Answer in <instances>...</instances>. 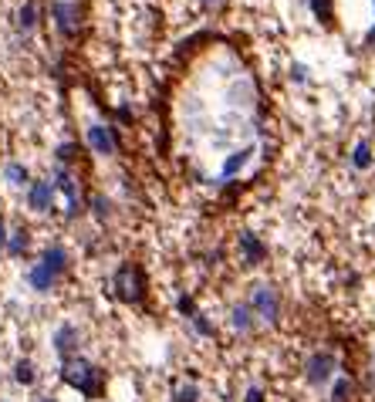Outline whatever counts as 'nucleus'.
Returning <instances> with one entry per match:
<instances>
[{"mask_svg":"<svg viewBox=\"0 0 375 402\" xmlns=\"http://www.w3.org/2000/svg\"><path fill=\"white\" fill-rule=\"evenodd\" d=\"M57 379L68 385V389L81 392L85 399H105V392H109V372L98 362H92V359H81V355L61 362Z\"/></svg>","mask_w":375,"mask_h":402,"instance_id":"1","label":"nucleus"},{"mask_svg":"<svg viewBox=\"0 0 375 402\" xmlns=\"http://www.w3.org/2000/svg\"><path fill=\"white\" fill-rule=\"evenodd\" d=\"M112 294L122 301V305L139 307L146 298H149V274H146V268L135 264V261L118 264L115 274H112Z\"/></svg>","mask_w":375,"mask_h":402,"instance_id":"2","label":"nucleus"},{"mask_svg":"<svg viewBox=\"0 0 375 402\" xmlns=\"http://www.w3.org/2000/svg\"><path fill=\"white\" fill-rule=\"evenodd\" d=\"M247 305L254 307L257 321H267V325H278V321H281V294H278V287L267 284V281L254 284L250 301H247Z\"/></svg>","mask_w":375,"mask_h":402,"instance_id":"3","label":"nucleus"},{"mask_svg":"<svg viewBox=\"0 0 375 402\" xmlns=\"http://www.w3.org/2000/svg\"><path fill=\"white\" fill-rule=\"evenodd\" d=\"M51 183H55V190L61 193L64 200H68V210H64V216H68V220H75L78 213L85 210V207H81V186H78L75 172L64 169V166H57V169H55V179H51Z\"/></svg>","mask_w":375,"mask_h":402,"instance_id":"4","label":"nucleus"},{"mask_svg":"<svg viewBox=\"0 0 375 402\" xmlns=\"http://www.w3.org/2000/svg\"><path fill=\"white\" fill-rule=\"evenodd\" d=\"M335 355L332 352H315L308 362H304V379H308V385H315V389H321L325 382H332V375H335Z\"/></svg>","mask_w":375,"mask_h":402,"instance_id":"5","label":"nucleus"},{"mask_svg":"<svg viewBox=\"0 0 375 402\" xmlns=\"http://www.w3.org/2000/svg\"><path fill=\"white\" fill-rule=\"evenodd\" d=\"M85 142H88V149L98 155H115L118 153V135H115L112 125H105V122H92L88 129H85Z\"/></svg>","mask_w":375,"mask_h":402,"instance_id":"6","label":"nucleus"},{"mask_svg":"<svg viewBox=\"0 0 375 402\" xmlns=\"http://www.w3.org/2000/svg\"><path fill=\"white\" fill-rule=\"evenodd\" d=\"M237 254H240L244 268H261L264 261H267V244L254 230H240L237 233Z\"/></svg>","mask_w":375,"mask_h":402,"instance_id":"7","label":"nucleus"},{"mask_svg":"<svg viewBox=\"0 0 375 402\" xmlns=\"http://www.w3.org/2000/svg\"><path fill=\"white\" fill-rule=\"evenodd\" d=\"M55 183L51 179H31L27 186V210L31 213H51L55 210Z\"/></svg>","mask_w":375,"mask_h":402,"instance_id":"8","label":"nucleus"},{"mask_svg":"<svg viewBox=\"0 0 375 402\" xmlns=\"http://www.w3.org/2000/svg\"><path fill=\"white\" fill-rule=\"evenodd\" d=\"M51 348H55V355L61 362L75 359L78 348H81V331H78L75 325H57L55 335H51Z\"/></svg>","mask_w":375,"mask_h":402,"instance_id":"9","label":"nucleus"},{"mask_svg":"<svg viewBox=\"0 0 375 402\" xmlns=\"http://www.w3.org/2000/svg\"><path fill=\"white\" fill-rule=\"evenodd\" d=\"M51 18H55L57 31L64 34V38H75L78 27H81V14H78L75 4H64V0H55L51 4Z\"/></svg>","mask_w":375,"mask_h":402,"instance_id":"10","label":"nucleus"},{"mask_svg":"<svg viewBox=\"0 0 375 402\" xmlns=\"http://www.w3.org/2000/svg\"><path fill=\"white\" fill-rule=\"evenodd\" d=\"M44 268L51 270V274H57V277H64L68 270H71V254H68V247H61V244H51V247L41 250L38 257Z\"/></svg>","mask_w":375,"mask_h":402,"instance_id":"11","label":"nucleus"},{"mask_svg":"<svg viewBox=\"0 0 375 402\" xmlns=\"http://www.w3.org/2000/svg\"><path fill=\"white\" fill-rule=\"evenodd\" d=\"M57 281H61V277H57V274H51V270L44 268L41 261L27 268V287H31L34 294H51V291L57 287Z\"/></svg>","mask_w":375,"mask_h":402,"instance_id":"12","label":"nucleus"},{"mask_svg":"<svg viewBox=\"0 0 375 402\" xmlns=\"http://www.w3.org/2000/svg\"><path fill=\"white\" fill-rule=\"evenodd\" d=\"M230 328L240 331V335H250V331L257 328V314H254V307L250 305H233L230 307Z\"/></svg>","mask_w":375,"mask_h":402,"instance_id":"13","label":"nucleus"},{"mask_svg":"<svg viewBox=\"0 0 375 402\" xmlns=\"http://www.w3.org/2000/svg\"><path fill=\"white\" fill-rule=\"evenodd\" d=\"M4 250H7L14 261H20V257L31 250V230H27V227H14V230H11V237H7V247H4Z\"/></svg>","mask_w":375,"mask_h":402,"instance_id":"14","label":"nucleus"},{"mask_svg":"<svg viewBox=\"0 0 375 402\" xmlns=\"http://www.w3.org/2000/svg\"><path fill=\"white\" fill-rule=\"evenodd\" d=\"M250 155H254V149H250V146L237 149V153H230L224 159V169H220V176H224V179H233V176H237V172H240L247 162H250Z\"/></svg>","mask_w":375,"mask_h":402,"instance_id":"15","label":"nucleus"},{"mask_svg":"<svg viewBox=\"0 0 375 402\" xmlns=\"http://www.w3.org/2000/svg\"><path fill=\"white\" fill-rule=\"evenodd\" d=\"M11 375H14V382H18V385L31 389V385L38 382V365L31 362V359H18L14 368H11Z\"/></svg>","mask_w":375,"mask_h":402,"instance_id":"16","label":"nucleus"},{"mask_svg":"<svg viewBox=\"0 0 375 402\" xmlns=\"http://www.w3.org/2000/svg\"><path fill=\"white\" fill-rule=\"evenodd\" d=\"M4 179H7V186H31V172H27V166L24 162H7L4 166Z\"/></svg>","mask_w":375,"mask_h":402,"instance_id":"17","label":"nucleus"},{"mask_svg":"<svg viewBox=\"0 0 375 402\" xmlns=\"http://www.w3.org/2000/svg\"><path fill=\"white\" fill-rule=\"evenodd\" d=\"M355 392H358L355 382L345 375V379H338V382L332 385V399L328 402H355Z\"/></svg>","mask_w":375,"mask_h":402,"instance_id":"18","label":"nucleus"},{"mask_svg":"<svg viewBox=\"0 0 375 402\" xmlns=\"http://www.w3.org/2000/svg\"><path fill=\"white\" fill-rule=\"evenodd\" d=\"M18 24H20V31H34V27H38V4H34V0H27V4L20 7Z\"/></svg>","mask_w":375,"mask_h":402,"instance_id":"19","label":"nucleus"},{"mask_svg":"<svg viewBox=\"0 0 375 402\" xmlns=\"http://www.w3.org/2000/svg\"><path fill=\"white\" fill-rule=\"evenodd\" d=\"M352 166L362 169V172L372 166V146H369V142H358L355 149H352Z\"/></svg>","mask_w":375,"mask_h":402,"instance_id":"20","label":"nucleus"},{"mask_svg":"<svg viewBox=\"0 0 375 402\" xmlns=\"http://www.w3.org/2000/svg\"><path fill=\"white\" fill-rule=\"evenodd\" d=\"M88 207H92V213H95V220H98V223H105V220L112 216V200H109V196H92V200H88Z\"/></svg>","mask_w":375,"mask_h":402,"instance_id":"21","label":"nucleus"},{"mask_svg":"<svg viewBox=\"0 0 375 402\" xmlns=\"http://www.w3.org/2000/svg\"><path fill=\"white\" fill-rule=\"evenodd\" d=\"M172 402H200V385L196 382H183L172 389Z\"/></svg>","mask_w":375,"mask_h":402,"instance_id":"22","label":"nucleus"},{"mask_svg":"<svg viewBox=\"0 0 375 402\" xmlns=\"http://www.w3.org/2000/svg\"><path fill=\"white\" fill-rule=\"evenodd\" d=\"M55 155H57V162H61V166H71V162H78L81 149H78V142H61Z\"/></svg>","mask_w":375,"mask_h":402,"instance_id":"23","label":"nucleus"},{"mask_svg":"<svg viewBox=\"0 0 375 402\" xmlns=\"http://www.w3.org/2000/svg\"><path fill=\"white\" fill-rule=\"evenodd\" d=\"M311 11L318 14V20H325V24L332 27V20H335V11H332V0H311Z\"/></svg>","mask_w":375,"mask_h":402,"instance_id":"24","label":"nucleus"},{"mask_svg":"<svg viewBox=\"0 0 375 402\" xmlns=\"http://www.w3.org/2000/svg\"><path fill=\"white\" fill-rule=\"evenodd\" d=\"M193 321V328H196V335H203V338H213V325H210V318L200 311L196 318H189Z\"/></svg>","mask_w":375,"mask_h":402,"instance_id":"25","label":"nucleus"},{"mask_svg":"<svg viewBox=\"0 0 375 402\" xmlns=\"http://www.w3.org/2000/svg\"><path fill=\"white\" fill-rule=\"evenodd\" d=\"M176 307H179V314H183V318H196V314H200V311H196V301H193L189 294H183V298L176 301Z\"/></svg>","mask_w":375,"mask_h":402,"instance_id":"26","label":"nucleus"},{"mask_svg":"<svg viewBox=\"0 0 375 402\" xmlns=\"http://www.w3.org/2000/svg\"><path fill=\"white\" fill-rule=\"evenodd\" d=\"M244 402H264V389L250 385V389H247V396H244Z\"/></svg>","mask_w":375,"mask_h":402,"instance_id":"27","label":"nucleus"},{"mask_svg":"<svg viewBox=\"0 0 375 402\" xmlns=\"http://www.w3.org/2000/svg\"><path fill=\"white\" fill-rule=\"evenodd\" d=\"M7 237H11V227H7V220L0 213V247H7Z\"/></svg>","mask_w":375,"mask_h":402,"instance_id":"28","label":"nucleus"},{"mask_svg":"<svg viewBox=\"0 0 375 402\" xmlns=\"http://www.w3.org/2000/svg\"><path fill=\"white\" fill-rule=\"evenodd\" d=\"M291 78H294V81H308V68H304V64H294V68H291Z\"/></svg>","mask_w":375,"mask_h":402,"instance_id":"29","label":"nucleus"},{"mask_svg":"<svg viewBox=\"0 0 375 402\" xmlns=\"http://www.w3.org/2000/svg\"><path fill=\"white\" fill-rule=\"evenodd\" d=\"M365 44H369V48H375V27L369 31V38H365Z\"/></svg>","mask_w":375,"mask_h":402,"instance_id":"30","label":"nucleus"},{"mask_svg":"<svg viewBox=\"0 0 375 402\" xmlns=\"http://www.w3.org/2000/svg\"><path fill=\"white\" fill-rule=\"evenodd\" d=\"M34 402H57V399H55V396H38Z\"/></svg>","mask_w":375,"mask_h":402,"instance_id":"31","label":"nucleus"},{"mask_svg":"<svg viewBox=\"0 0 375 402\" xmlns=\"http://www.w3.org/2000/svg\"><path fill=\"white\" fill-rule=\"evenodd\" d=\"M200 4H203V7H217L220 0H200Z\"/></svg>","mask_w":375,"mask_h":402,"instance_id":"32","label":"nucleus"}]
</instances>
